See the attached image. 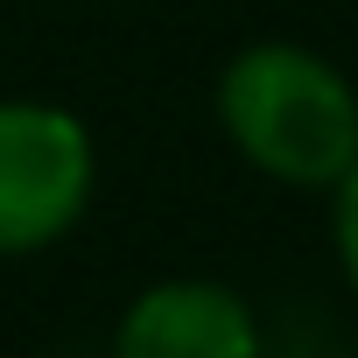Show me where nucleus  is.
Listing matches in <instances>:
<instances>
[{"label": "nucleus", "mask_w": 358, "mask_h": 358, "mask_svg": "<svg viewBox=\"0 0 358 358\" xmlns=\"http://www.w3.org/2000/svg\"><path fill=\"white\" fill-rule=\"evenodd\" d=\"M99 183V148L71 106L0 99V260L57 246Z\"/></svg>", "instance_id": "nucleus-2"}, {"label": "nucleus", "mask_w": 358, "mask_h": 358, "mask_svg": "<svg viewBox=\"0 0 358 358\" xmlns=\"http://www.w3.org/2000/svg\"><path fill=\"white\" fill-rule=\"evenodd\" d=\"M330 246H337V267L358 295V162L344 169V183L330 190Z\"/></svg>", "instance_id": "nucleus-4"}, {"label": "nucleus", "mask_w": 358, "mask_h": 358, "mask_svg": "<svg viewBox=\"0 0 358 358\" xmlns=\"http://www.w3.org/2000/svg\"><path fill=\"white\" fill-rule=\"evenodd\" d=\"M113 358H260L253 302L225 281H155L127 302Z\"/></svg>", "instance_id": "nucleus-3"}, {"label": "nucleus", "mask_w": 358, "mask_h": 358, "mask_svg": "<svg viewBox=\"0 0 358 358\" xmlns=\"http://www.w3.org/2000/svg\"><path fill=\"white\" fill-rule=\"evenodd\" d=\"M218 127L288 190H337L358 162V92L302 43H246L218 71Z\"/></svg>", "instance_id": "nucleus-1"}]
</instances>
